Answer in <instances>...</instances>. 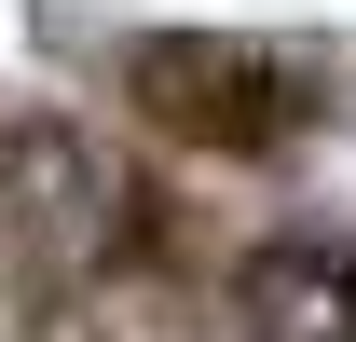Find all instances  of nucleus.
Instances as JSON below:
<instances>
[{
	"label": "nucleus",
	"mask_w": 356,
	"mask_h": 342,
	"mask_svg": "<svg viewBox=\"0 0 356 342\" xmlns=\"http://www.w3.org/2000/svg\"><path fill=\"white\" fill-rule=\"evenodd\" d=\"M124 96L165 137H192V151H261L288 124V69L261 42H233V28H151V42H124Z\"/></svg>",
	"instance_id": "1"
},
{
	"label": "nucleus",
	"mask_w": 356,
	"mask_h": 342,
	"mask_svg": "<svg viewBox=\"0 0 356 342\" xmlns=\"http://www.w3.org/2000/svg\"><path fill=\"white\" fill-rule=\"evenodd\" d=\"M247 342H356V260L274 247L261 274H247Z\"/></svg>",
	"instance_id": "2"
}]
</instances>
